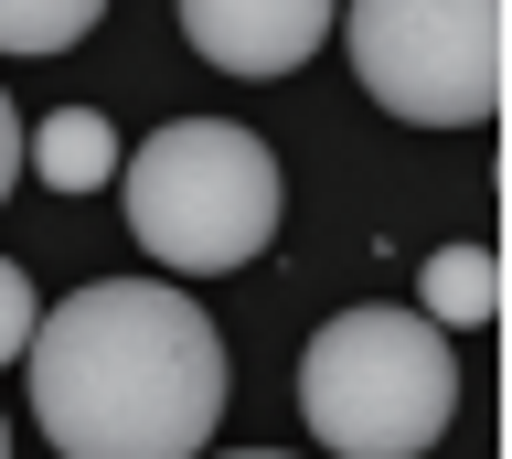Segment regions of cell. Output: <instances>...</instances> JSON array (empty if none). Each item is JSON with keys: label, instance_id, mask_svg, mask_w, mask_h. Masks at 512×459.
<instances>
[{"label": "cell", "instance_id": "obj_7", "mask_svg": "<svg viewBox=\"0 0 512 459\" xmlns=\"http://www.w3.org/2000/svg\"><path fill=\"white\" fill-rule=\"evenodd\" d=\"M491 299H502L491 246H438V257H427V278H416V310H427L438 331H480V321H491Z\"/></svg>", "mask_w": 512, "mask_h": 459}, {"label": "cell", "instance_id": "obj_2", "mask_svg": "<svg viewBox=\"0 0 512 459\" xmlns=\"http://www.w3.org/2000/svg\"><path fill=\"white\" fill-rule=\"evenodd\" d=\"M299 417L342 459H416L459 417V353L427 310H331L299 353Z\"/></svg>", "mask_w": 512, "mask_h": 459}, {"label": "cell", "instance_id": "obj_1", "mask_svg": "<svg viewBox=\"0 0 512 459\" xmlns=\"http://www.w3.org/2000/svg\"><path fill=\"white\" fill-rule=\"evenodd\" d=\"M22 363L64 459H203L224 417V331L171 278H86L32 321Z\"/></svg>", "mask_w": 512, "mask_h": 459}, {"label": "cell", "instance_id": "obj_6", "mask_svg": "<svg viewBox=\"0 0 512 459\" xmlns=\"http://www.w3.org/2000/svg\"><path fill=\"white\" fill-rule=\"evenodd\" d=\"M22 171L43 193H96V182H118V129H107L96 107H54V118L22 139Z\"/></svg>", "mask_w": 512, "mask_h": 459}, {"label": "cell", "instance_id": "obj_4", "mask_svg": "<svg viewBox=\"0 0 512 459\" xmlns=\"http://www.w3.org/2000/svg\"><path fill=\"white\" fill-rule=\"evenodd\" d=\"M342 43L384 118L480 129L502 107V0H352Z\"/></svg>", "mask_w": 512, "mask_h": 459}, {"label": "cell", "instance_id": "obj_5", "mask_svg": "<svg viewBox=\"0 0 512 459\" xmlns=\"http://www.w3.org/2000/svg\"><path fill=\"white\" fill-rule=\"evenodd\" d=\"M342 0H182V43L214 75H299Z\"/></svg>", "mask_w": 512, "mask_h": 459}, {"label": "cell", "instance_id": "obj_8", "mask_svg": "<svg viewBox=\"0 0 512 459\" xmlns=\"http://www.w3.org/2000/svg\"><path fill=\"white\" fill-rule=\"evenodd\" d=\"M107 22V0H0V54H64Z\"/></svg>", "mask_w": 512, "mask_h": 459}, {"label": "cell", "instance_id": "obj_11", "mask_svg": "<svg viewBox=\"0 0 512 459\" xmlns=\"http://www.w3.org/2000/svg\"><path fill=\"white\" fill-rule=\"evenodd\" d=\"M224 459H278V449H224Z\"/></svg>", "mask_w": 512, "mask_h": 459}, {"label": "cell", "instance_id": "obj_12", "mask_svg": "<svg viewBox=\"0 0 512 459\" xmlns=\"http://www.w3.org/2000/svg\"><path fill=\"white\" fill-rule=\"evenodd\" d=\"M0 459H11V427H0Z\"/></svg>", "mask_w": 512, "mask_h": 459}, {"label": "cell", "instance_id": "obj_3", "mask_svg": "<svg viewBox=\"0 0 512 459\" xmlns=\"http://www.w3.org/2000/svg\"><path fill=\"white\" fill-rule=\"evenodd\" d=\"M128 193V235L150 246L171 278H224V267H256L267 235H278V150L235 118H171L118 161Z\"/></svg>", "mask_w": 512, "mask_h": 459}, {"label": "cell", "instance_id": "obj_10", "mask_svg": "<svg viewBox=\"0 0 512 459\" xmlns=\"http://www.w3.org/2000/svg\"><path fill=\"white\" fill-rule=\"evenodd\" d=\"M22 139H32V129L11 118V97H0V203H11V182H22Z\"/></svg>", "mask_w": 512, "mask_h": 459}, {"label": "cell", "instance_id": "obj_9", "mask_svg": "<svg viewBox=\"0 0 512 459\" xmlns=\"http://www.w3.org/2000/svg\"><path fill=\"white\" fill-rule=\"evenodd\" d=\"M32 321H43V299H32L22 267L0 257V363H22V353H32Z\"/></svg>", "mask_w": 512, "mask_h": 459}]
</instances>
